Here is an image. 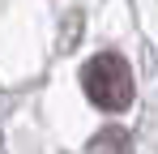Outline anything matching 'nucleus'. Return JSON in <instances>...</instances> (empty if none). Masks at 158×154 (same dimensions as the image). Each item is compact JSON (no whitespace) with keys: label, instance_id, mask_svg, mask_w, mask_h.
I'll return each instance as SVG.
<instances>
[{"label":"nucleus","instance_id":"1","mask_svg":"<svg viewBox=\"0 0 158 154\" xmlns=\"http://www.w3.org/2000/svg\"><path fill=\"white\" fill-rule=\"evenodd\" d=\"M81 90L98 111H128L132 107V73L124 64V56L115 51H98L94 60L81 64Z\"/></svg>","mask_w":158,"mask_h":154}]
</instances>
